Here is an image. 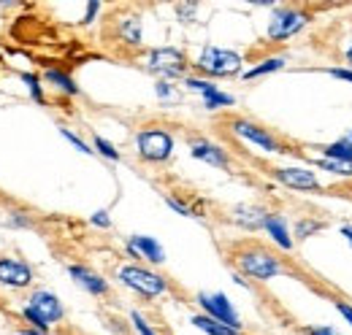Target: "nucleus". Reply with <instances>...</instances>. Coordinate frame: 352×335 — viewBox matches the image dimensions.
Returning <instances> with one entry per match:
<instances>
[{"label": "nucleus", "mask_w": 352, "mask_h": 335, "mask_svg": "<svg viewBox=\"0 0 352 335\" xmlns=\"http://www.w3.org/2000/svg\"><path fill=\"white\" fill-rule=\"evenodd\" d=\"M233 259H236V268H239L244 276L255 279V281L276 279V276L285 270L282 262H279V257L271 254L268 249H263V246H258V244H250V246L239 249Z\"/></svg>", "instance_id": "nucleus-1"}, {"label": "nucleus", "mask_w": 352, "mask_h": 335, "mask_svg": "<svg viewBox=\"0 0 352 335\" xmlns=\"http://www.w3.org/2000/svg\"><path fill=\"white\" fill-rule=\"evenodd\" d=\"M25 319L33 325V330H38V333H46L52 325H57L60 319H63V303H60V297L54 292H49V290H38V292L30 294V303L25 305Z\"/></svg>", "instance_id": "nucleus-2"}, {"label": "nucleus", "mask_w": 352, "mask_h": 335, "mask_svg": "<svg viewBox=\"0 0 352 335\" xmlns=\"http://www.w3.org/2000/svg\"><path fill=\"white\" fill-rule=\"evenodd\" d=\"M117 276L125 287H131L133 292L144 294V297H160L163 292H168V281L160 273L146 270L141 265H122L117 270Z\"/></svg>", "instance_id": "nucleus-3"}, {"label": "nucleus", "mask_w": 352, "mask_h": 335, "mask_svg": "<svg viewBox=\"0 0 352 335\" xmlns=\"http://www.w3.org/2000/svg\"><path fill=\"white\" fill-rule=\"evenodd\" d=\"M195 68L206 76H236L241 71V54L230 49H220V46H206L198 54Z\"/></svg>", "instance_id": "nucleus-4"}, {"label": "nucleus", "mask_w": 352, "mask_h": 335, "mask_svg": "<svg viewBox=\"0 0 352 335\" xmlns=\"http://www.w3.org/2000/svg\"><path fill=\"white\" fill-rule=\"evenodd\" d=\"M135 149L146 163H166L174 152V138L160 127H146L135 135Z\"/></svg>", "instance_id": "nucleus-5"}, {"label": "nucleus", "mask_w": 352, "mask_h": 335, "mask_svg": "<svg viewBox=\"0 0 352 335\" xmlns=\"http://www.w3.org/2000/svg\"><path fill=\"white\" fill-rule=\"evenodd\" d=\"M146 68H149L152 73H160V76L174 79V76H182V73L187 71V57H184L179 49H174V46L152 49V51L146 54Z\"/></svg>", "instance_id": "nucleus-6"}, {"label": "nucleus", "mask_w": 352, "mask_h": 335, "mask_svg": "<svg viewBox=\"0 0 352 335\" xmlns=\"http://www.w3.org/2000/svg\"><path fill=\"white\" fill-rule=\"evenodd\" d=\"M309 25V14L298 11V8H282L271 16V25H268V38L271 41H285L296 33H301Z\"/></svg>", "instance_id": "nucleus-7"}, {"label": "nucleus", "mask_w": 352, "mask_h": 335, "mask_svg": "<svg viewBox=\"0 0 352 335\" xmlns=\"http://www.w3.org/2000/svg\"><path fill=\"white\" fill-rule=\"evenodd\" d=\"M198 303L206 311V316H212V319H217V322H222V325H228V327H233V330L241 333V319H239V314L233 311V305H230V300L225 294L201 292L198 294Z\"/></svg>", "instance_id": "nucleus-8"}, {"label": "nucleus", "mask_w": 352, "mask_h": 335, "mask_svg": "<svg viewBox=\"0 0 352 335\" xmlns=\"http://www.w3.org/2000/svg\"><path fill=\"white\" fill-rule=\"evenodd\" d=\"M230 127H233V132H236L239 138L252 141L255 146H261L265 152H282V149H279V141H276L265 127L255 125V122H250V119H233Z\"/></svg>", "instance_id": "nucleus-9"}, {"label": "nucleus", "mask_w": 352, "mask_h": 335, "mask_svg": "<svg viewBox=\"0 0 352 335\" xmlns=\"http://www.w3.org/2000/svg\"><path fill=\"white\" fill-rule=\"evenodd\" d=\"M274 176H276V181H282L285 187L298 189V192H314V189H320V178L309 168H276Z\"/></svg>", "instance_id": "nucleus-10"}, {"label": "nucleus", "mask_w": 352, "mask_h": 335, "mask_svg": "<svg viewBox=\"0 0 352 335\" xmlns=\"http://www.w3.org/2000/svg\"><path fill=\"white\" fill-rule=\"evenodd\" d=\"M33 281V270L11 257H0V284L11 287V290H25Z\"/></svg>", "instance_id": "nucleus-11"}, {"label": "nucleus", "mask_w": 352, "mask_h": 335, "mask_svg": "<svg viewBox=\"0 0 352 335\" xmlns=\"http://www.w3.org/2000/svg\"><path fill=\"white\" fill-rule=\"evenodd\" d=\"M128 251H131L133 257H138V259H149V262H155V265H160V262L166 259L163 246H160L155 238H149V235H133L131 244H128Z\"/></svg>", "instance_id": "nucleus-12"}, {"label": "nucleus", "mask_w": 352, "mask_h": 335, "mask_svg": "<svg viewBox=\"0 0 352 335\" xmlns=\"http://www.w3.org/2000/svg\"><path fill=\"white\" fill-rule=\"evenodd\" d=\"M68 273L74 276V281L79 284V287H85L89 294H106L109 292V284H106V279H100L95 270H89L85 265H71L68 268Z\"/></svg>", "instance_id": "nucleus-13"}, {"label": "nucleus", "mask_w": 352, "mask_h": 335, "mask_svg": "<svg viewBox=\"0 0 352 335\" xmlns=\"http://www.w3.org/2000/svg\"><path fill=\"white\" fill-rule=\"evenodd\" d=\"M190 152H192L195 160H204V163H209V165H214V168H228V163H230L228 154H225V149L209 143V141H195V143L190 146Z\"/></svg>", "instance_id": "nucleus-14"}, {"label": "nucleus", "mask_w": 352, "mask_h": 335, "mask_svg": "<svg viewBox=\"0 0 352 335\" xmlns=\"http://www.w3.org/2000/svg\"><path fill=\"white\" fill-rule=\"evenodd\" d=\"M230 216H233L236 224H241V227H247V230H258V227L265 224L268 211L261 209V206H236Z\"/></svg>", "instance_id": "nucleus-15"}, {"label": "nucleus", "mask_w": 352, "mask_h": 335, "mask_svg": "<svg viewBox=\"0 0 352 335\" xmlns=\"http://www.w3.org/2000/svg\"><path fill=\"white\" fill-rule=\"evenodd\" d=\"M265 230H268V235H271V241L276 244V246H282V249H293V238H290V233H287V224H285V216L282 213H268L265 216Z\"/></svg>", "instance_id": "nucleus-16"}, {"label": "nucleus", "mask_w": 352, "mask_h": 335, "mask_svg": "<svg viewBox=\"0 0 352 335\" xmlns=\"http://www.w3.org/2000/svg\"><path fill=\"white\" fill-rule=\"evenodd\" d=\"M190 322H192L198 330H204V333H209V335H241L239 330H233V327L222 325V322L212 319V316H206V314H198V316H192Z\"/></svg>", "instance_id": "nucleus-17"}, {"label": "nucleus", "mask_w": 352, "mask_h": 335, "mask_svg": "<svg viewBox=\"0 0 352 335\" xmlns=\"http://www.w3.org/2000/svg\"><path fill=\"white\" fill-rule=\"evenodd\" d=\"M325 157L328 160H339V163H352V146L344 141V138H339V141H333V143H328L325 149Z\"/></svg>", "instance_id": "nucleus-18"}, {"label": "nucleus", "mask_w": 352, "mask_h": 335, "mask_svg": "<svg viewBox=\"0 0 352 335\" xmlns=\"http://www.w3.org/2000/svg\"><path fill=\"white\" fill-rule=\"evenodd\" d=\"M44 79H46L49 84H54L57 89L68 92V95H79V86L74 84V79H71L68 73H63V71H52V68H49V71L44 73Z\"/></svg>", "instance_id": "nucleus-19"}, {"label": "nucleus", "mask_w": 352, "mask_h": 335, "mask_svg": "<svg viewBox=\"0 0 352 335\" xmlns=\"http://www.w3.org/2000/svg\"><path fill=\"white\" fill-rule=\"evenodd\" d=\"M285 68V60L282 57H268L261 65H255L252 71L244 73V79H258V76H265V73H274V71H282Z\"/></svg>", "instance_id": "nucleus-20"}, {"label": "nucleus", "mask_w": 352, "mask_h": 335, "mask_svg": "<svg viewBox=\"0 0 352 335\" xmlns=\"http://www.w3.org/2000/svg\"><path fill=\"white\" fill-rule=\"evenodd\" d=\"M120 33H122V38L133 46H138L141 43V22L135 19V16H128V19H122V25H120Z\"/></svg>", "instance_id": "nucleus-21"}, {"label": "nucleus", "mask_w": 352, "mask_h": 335, "mask_svg": "<svg viewBox=\"0 0 352 335\" xmlns=\"http://www.w3.org/2000/svg\"><path fill=\"white\" fill-rule=\"evenodd\" d=\"M317 165L322 168V170H328V173H333V176L352 178V163H339V160H328V157H322V160H317Z\"/></svg>", "instance_id": "nucleus-22"}, {"label": "nucleus", "mask_w": 352, "mask_h": 335, "mask_svg": "<svg viewBox=\"0 0 352 335\" xmlns=\"http://www.w3.org/2000/svg\"><path fill=\"white\" fill-rule=\"evenodd\" d=\"M236 100H233V95H225L220 89H214V92H209L206 97H204V106L206 108H222V106H233Z\"/></svg>", "instance_id": "nucleus-23"}, {"label": "nucleus", "mask_w": 352, "mask_h": 335, "mask_svg": "<svg viewBox=\"0 0 352 335\" xmlns=\"http://www.w3.org/2000/svg\"><path fill=\"white\" fill-rule=\"evenodd\" d=\"M317 230H322V222H317V219H298V224H296V235L298 238H309Z\"/></svg>", "instance_id": "nucleus-24"}, {"label": "nucleus", "mask_w": 352, "mask_h": 335, "mask_svg": "<svg viewBox=\"0 0 352 335\" xmlns=\"http://www.w3.org/2000/svg\"><path fill=\"white\" fill-rule=\"evenodd\" d=\"M95 149H98L103 157H109V160H120V152H117L106 138H100V135H95Z\"/></svg>", "instance_id": "nucleus-25"}, {"label": "nucleus", "mask_w": 352, "mask_h": 335, "mask_svg": "<svg viewBox=\"0 0 352 335\" xmlns=\"http://www.w3.org/2000/svg\"><path fill=\"white\" fill-rule=\"evenodd\" d=\"M22 79H25V84H28V89H30L33 100H36V103H44V92H41V82H38L36 76H30V73H25Z\"/></svg>", "instance_id": "nucleus-26"}, {"label": "nucleus", "mask_w": 352, "mask_h": 335, "mask_svg": "<svg viewBox=\"0 0 352 335\" xmlns=\"http://www.w3.org/2000/svg\"><path fill=\"white\" fill-rule=\"evenodd\" d=\"M187 86H190V89H195V92H201V95H204V97H206V95H209V92H214V89H217V86H214V84L212 82H204V79H192V76H190V79H187Z\"/></svg>", "instance_id": "nucleus-27"}, {"label": "nucleus", "mask_w": 352, "mask_h": 335, "mask_svg": "<svg viewBox=\"0 0 352 335\" xmlns=\"http://www.w3.org/2000/svg\"><path fill=\"white\" fill-rule=\"evenodd\" d=\"M60 132H63V138H68V141H71V143H74V146H76V149H79V152H82V154H92V149H89L87 143H85V141H82V138H79V135H74V132H71V130H68V127H63V130H60Z\"/></svg>", "instance_id": "nucleus-28"}, {"label": "nucleus", "mask_w": 352, "mask_h": 335, "mask_svg": "<svg viewBox=\"0 0 352 335\" xmlns=\"http://www.w3.org/2000/svg\"><path fill=\"white\" fill-rule=\"evenodd\" d=\"M131 319H133V327L138 330V335H155V330H152V327L144 322V316H141V314H135V311H133Z\"/></svg>", "instance_id": "nucleus-29"}, {"label": "nucleus", "mask_w": 352, "mask_h": 335, "mask_svg": "<svg viewBox=\"0 0 352 335\" xmlns=\"http://www.w3.org/2000/svg\"><path fill=\"white\" fill-rule=\"evenodd\" d=\"M166 203H168V206H171V209H174V211H179L182 216H198V213H195V211L190 209V206H184V203H179L176 198H166Z\"/></svg>", "instance_id": "nucleus-30"}, {"label": "nucleus", "mask_w": 352, "mask_h": 335, "mask_svg": "<svg viewBox=\"0 0 352 335\" xmlns=\"http://www.w3.org/2000/svg\"><path fill=\"white\" fill-rule=\"evenodd\" d=\"M157 95H160L163 100H174V97H176V95H174V86H171L168 82H160V84H157Z\"/></svg>", "instance_id": "nucleus-31"}, {"label": "nucleus", "mask_w": 352, "mask_h": 335, "mask_svg": "<svg viewBox=\"0 0 352 335\" xmlns=\"http://www.w3.org/2000/svg\"><path fill=\"white\" fill-rule=\"evenodd\" d=\"M328 73H331L333 79H342V82H350L352 84V71H350V68H331Z\"/></svg>", "instance_id": "nucleus-32"}, {"label": "nucleus", "mask_w": 352, "mask_h": 335, "mask_svg": "<svg viewBox=\"0 0 352 335\" xmlns=\"http://www.w3.org/2000/svg\"><path fill=\"white\" fill-rule=\"evenodd\" d=\"M92 224L109 227V224H111V222H109V213H106V211H95V213H92Z\"/></svg>", "instance_id": "nucleus-33"}, {"label": "nucleus", "mask_w": 352, "mask_h": 335, "mask_svg": "<svg viewBox=\"0 0 352 335\" xmlns=\"http://www.w3.org/2000/svg\"><path fill=\"white\" fill-rule=\"evenodd\" d=\"M336 311H339V314H342V316H344V319H347V322L352 325V305H350V303H342V300H336Z\"/></svg>", "instance_id": "nucleus-34"}, {"label": "nucleus", "mask_w": 352, "mask_h": 335, "mask_svg": "<svg viewBox=\"0 0 352 335\" xmlns=\"http://www.w3.org/2000/svg\"><path fill=\"white\" fill-rule=\"evenodd\" d=\"M304 333L307 335H342V333H336V330H331V327H307Z\"/></svg>", "instance_id": "nucleus-35"}, {"label": "nucleus", "mask_w": 352, "mask_h": 335, "mask_svg": "<svg viewBox=\"0 0 352 335\" xmlns=\"http://www.w3.org/2000/svg\"><path fill=\"white\" fill-rule=\"evenodd\" d=\"M342 235L352 244V224H344V227H342Z\"/></svg>", "instance_id": "nucleus-36"}, {"label": "nucleus", "mask_w": 352, "mask_h": 335, "mask_svg": "<svg viewBox=\"0 0 352 335\" xmlns=\"http://www.w3.org/2000/svg\"><path fill=\"white\" fill-rule=\"evenodd\" d=\"M19 335H46V333H38V330H19Z\"/></svg>", "instance_id": "nucleus-37"}, {"label": "nucleus", "mask_w": 352, "mask_h": 335, "mask_svg": "<svg viewBox=\"0 0 352 335\" xmlns=\"http://www.w3.org/2000/svg\"><path fill=\"white\" fill-rule=\"evenodd\" d=\"M342 138H344V141H347V143H350V146H352V130H350V132H347V135H342Z\"/></svg>", "instance_id": "nucleus-38"}, {"label": "nucleus", "mask_w": 352, "mask_h": 335, "mask_svg": "<svg viewBox=\"0 0 352 335\" xmlns=\"http://www.w3.org/2000/svg\"><path fill=\"white\" fill-rule=\"evenodd\" d=\"M347 60L352 62V43H350V49H347Z\"/></svg>", "instance_id": "nucleus-39"}]
</instances>
